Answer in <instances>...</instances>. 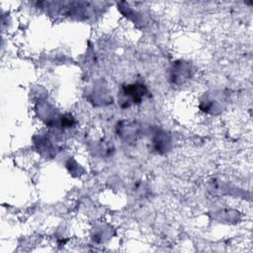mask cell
Instances as JSON below:
<instances>
[{
    "instance_id": "6da1fadb",
    "label": "cell",
    "mask_w": 253,
    "mask_h": 253,
    "mask_svg": "<svg viewBox=\"0 0 253 253\" xmlns=\"http://www.w3.org/2000/svg\"><path fill=\"white\" fill-rule=\"evenodd\" d=\"M147 92V88L143 84H127L123 87L120 102L125 104V107H128L132 104H139Z\"/></svg>"
}]
</instances>
